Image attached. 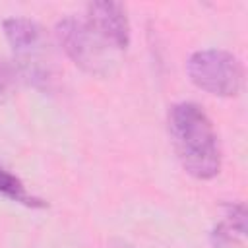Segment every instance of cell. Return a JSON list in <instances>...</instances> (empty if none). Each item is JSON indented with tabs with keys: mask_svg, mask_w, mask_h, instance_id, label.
Returning a JSON list of instances; mask_svg holds the SVG:
<instances>
[{
	"mask_svg": "<svg viewBox=\"0 0 248 248\" xmlns=\"http://www.w3.org/2000/svg\"><path fill=\"white\" fill-rule=\"evenodd\" d=\"M167 128L170 145L182 169L198 178L211 180L221 172V145L207 112L194 101L169 107Z\"/></svg>",
	"mask_w": 248,
	"mask_h": 248,
	"instance_id": "obj_1",
	"label": "cell"
},
{
	"mask_svg": "<svg viewBox=\"0 0 248 248\" xmlns=\"http://www.w3.org/2000/svg\"><path fill=\"white\" fill-rule=\"evenodd\" d=\"M2 31L14 52V66L19 79L41 93H52L58 74L46 29L31 17L12 16L2 21Z\"/></svg>",
	"mask_w": 248,
	"mask_h": 248,
	"instance_id": "obj_2",
	"label": "cell"
},
{
	"mask_svg": "<svg viewBox=\"0 0 248 248\" xmlns=\"http://www.w3.org/2000/svg\"><path fill=\"white\" fill-rule=\"evenodd\" d=\"M54 39L64 54L85 74L107 78L118 66V52L85 21L83 16H64L54 23Z\"/></svg>",
	"mask_w": 248,
	"mask_h": 248,
	"instance_id": "obj_3",
	"label": "cell"
},
{
	"mask_svg": "<svg viewBox=\"0 0 248 248\" xmlns=\"http://www.w3.org/2000/svg\"><path fill=\"white\" fill-rule=\"evenodd\" d=\"M188 79L213 97H236L244 85V66L240 58L225 48L194 50L186 60Z\"/></svg>",
	"mask_w": 248,
	"mask_h": 248,
	"instance_id": "obj_4",
	"label": "cell"
},
{
	"mask_svg": "<svg viewBox=\"0 0 248 248\" xmlns=\"http://www.w3.org/2000/svg\"><path fill=\"white\" fill-rule=\"evenodd\" d=\"M83 17L118 54L128 50L132 29L126 8L120 2H112V0L89 2L85 6Z\"/></svg>",
	"mask_w": 248,
	"mask_h": 248,
	"instance_id": "obj_5",
	"label": "cell"
},
{
	"mask_svg": "<svg viewBox=\"0 0 248 248\" xmlns=\"http://www.w3.org/2000/svg\"><path fill=\"white\" fill-rule=\"evenodd\" d=\"M0 198H6L8 202L19 203L29 209H45L46 202L27 190V186L21 182L19 176H16L12 170H8L0 163Z\"/></svg>",
	"mask_w": 248,
	"mask_h": 248,
	"instance_id": "obj_6",
	"label": "cell"
},
{
	"mask_svg": "<svg viewBox=\"0 0 248 248\" xmlns=\"http://www.w3.org/2000/svg\"><path fill=\"white\" fill-rule=\"evenodd\" d=\"M223 219L219 221L227 231L236 234L238 238L244 240L246 236V207L242 202H229L223 203Z\"/></svg>",
	"mask_w": 248,
	"mask_h": 248,
	"instance_id": "obj_7",
	"label": "cell"
},
{
	"mask_svg": "<svg viewBox=\"0 0 248 248\" xmlns=\"http://www.w3.org/2000/svg\"><path fill=\"white\" fill-rule=\"evenodd\" d=\"M17 81H19V76H17L16 66L0 58V105L12 99Z\"/></svg>",
	"mask_w": 248,
	"mask_h": 248,
	"instance_id": "obj_8",
	"label": "cell"
},
{
	"mask_svg": "<svg viewBox=\"0 0 248 248\" xmlns=\"http://www.w3.org/2000/svg\"><path fill=\"white\" fill-rule=\"evenodd\" d=\"M116 248H134V246H130V244H126V242H118Z\"/></svg>",
	"mask_w": 248,
	"mask_h": 248,
	"instance_id": "obj_9",
	"label": "cell"
}]
</instances>
